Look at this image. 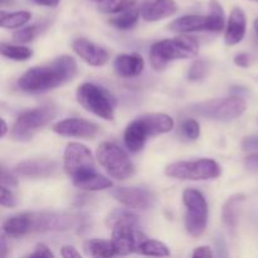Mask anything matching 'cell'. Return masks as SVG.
<instances>
[{
    "label": "cell",
    "mask_w": 258,
    "mask_h": 258,
    "mask_svg": "<svg viewBox=\"0 0 258 258\" xmlns=\"http://www.w3.org/2000/svg\"><path fill=\"white\" fill-rule=\"evenodd\" d=\"M77 75V63L70 55H60L50 63L23 73L17 85L28 93H43L70 82Z\"/></svg>",
    "instance_id": "6da1fadb"
},
{
    "label": "cell",
    "mask_w": 258,
    "mask_h": 258,
    "mask_svg": "<svg viewBox=\"0 0 258 258\" xmlns=\"http://www.w3.org/2000/svg\"><path fill=\"white\" fill-rule=\"evenodd\" d=\"M174 121L166 113H146L131 121L123 133V143L131 153H139L150 136L170 133Z\"/></svg>",
    "instance_id": "7a4b0ae2"
},
{
    "label": "cell",
    "mask_w": 258,
    "mask_h": 258,
    "mask_svg": "<svg viewBox=\"0 0 258 258\" xmlns=\"http://www.w3.org/2000/svg\"><path fill=\"white\" fill-rule=\"evenodd\" d=\"M199 53V44L191 37H176L156 42L150 49V63L158 72L176 59H189Z\"/></svg>",
    "instance_id": "3957f363"
},
{
    "label": "cell",
    "mask_w": 258,
    "mask_h": 258,
    "mask_svg": "<svg viewBox=\"0 0 258 258\" xmlns=\"http://www.w3.org/2000/svg\"><path fill=\"white\" fill-rule=\"evenodd\" d=\"M247 110V102L239 96H229L224 98H214L211 101L196 103L189 108L194 115L209 118V120L228 122L241 117Z\"/></svg>",
    "instance_id": "277c9868"
},
{
    "label": "cell",
    "mask_w": 258,
    "mask_h": 258,
    "mask_svg": "<svg viewBox=\"0 0 258 258\" xmlns=\"http://www.w3.org/2000/svg\"><path fill=\"white\" fill-rule=\"evenodd\" d=\"M55 115H57V108L50 103L25 111L17 118L15 123L13 125V140L19 141V143H27V141L32 140L33 136L40 128L47 126L55 117Z\"/></svg>",
    "instance_id": "5b68a950"
},
{
    "label": "cell",
    "mask_w": 258,
    "mask_h": 258,
    "mask_svg": "<svg viewBox=\"0 0 258 258\" xmlns=\"http://www.w3.org/2000/svg\"><path fill=\"white\" fill-rule=\"evenodd\" d=\"M77 101L85 110L103 120H112L115 112V98L95 83H82L77 88Z\"/></svg>",
    "instance_id": "8992f818"
},
{
    "label": "cell",
    "mask_w": 258,
    "mask_h": 258,
    "mask_svg": "<svg viewBox=\"0 0 258 258\" xmlns=\"http://www.w3.org/2000/svg\"><path fill=\"white\" fill-rule=\"evenodd\" d=\"M98 163L111 178L126 180L135 173L133 161L127 154L113 143H102L96 151Z\"/></svg>",
    "instance_id": "52a82bcc"
},
{
    "label": "cell",
    "mask_w": 258,
    "mask_h": 258,
    "mask_svg": "<svg viewBox=\"0 0 258 258\" xmlns=\"http://www.w3.org/2000/svg\"><path fill=\"white\" fill-rule=\"evenodd\" d=\"M165 174L169 178L180 180H211L221 175V166L212 159L176 161L166 166Z\"/></svg>",
    "instance_id": "ba28073f"
},
{
    "label": "cell",
    "mask_w": 258,
    "mask_h": 258,
    "mask_svg": "<svg viewBox=\"0 0 258 258\" xmlns=\"http://www.w3.org/2000/svg\"><path fill=\"white\" fill-rule=\"evenodd\" d=\"M183 202L186 207L185 229L191 237H201L208 226V203L197 189H185Z\"/></svg>",
    "instance_id": "9c48e42d"
},
{
    "label": "cell",
    "mask_w": 258,
    "mask_h": 258,
    "mask_svg": "<svg viewBox=\"0 0 258 258\" xmlns=\"http://www.w3.org/2000/svg\"><path fill=\"white\" fill-rule=\"evenodd\" d=\"M64 170L73 179L95 171V161L92 153L86 145L80 143L68 144L63 155Z\"/></svg>",
    "instance_id": "30bf717a"
},
{
    "label": "cell",
    "mask_w": 258,
    "mask_h": 258,
    "mask_svg": "<svg viewBox=\"0 0 258 258\" xmlns=\"http://www.w3.org/2000/svg\"><path fill=\"white\" fill-rule=\"evenodd\" d=\"M29 233L70 231L77 226V218L68 214L59 213H28Z\"/></svg>",
    "instance_id": "8fae6325"
},
{
    "label": "cell",
    "mask_w": 258,
    "mask_h": 258,
    "mask_svg": "<svg viewBox=\"0 0 258 258\" xmlns=\"http://www.w3.org/2000/svg\"><path fill=\"white\" fill-rule=\"evenodd\" d=\"M138 227L118 226L112 228V239L116 254L127 256V254L140 252L141 246L148 239L143 232L138 231Z\"/></svg>",
    "instance_id": "7c38bea8"
},
{
    "label": "cell",
    "mask_w": 258,
    "mask_h": 258,
    "mask_svg": "<svg viewBox=\"0 0 258 258\" xmlns=\"http://www.w3.org/2000/svg\"><path fill=\"white\" fill-rule=\"evenodd\" d=\"M111 196L121 203L122 206L133 209H146L154 206L153 193L145 188H136V186H118L111 190Z\"/></svg>",
    "instance_id": "4fadbf2b"
},
{
    "label": "cell",
    "mask_w": 258,
    "mask_h": 258,
    "mask_svg": "<svg viewBox=\"0 0 258 258\" xmlns=\"http://www.w3.org/2000/svg\"><path fill=\"white\" fill-rule=\"evenodd\" d=\"M52 130L55 134L68 138L80 139H93L98 133V126L85 118L71 117L64 118L54 123Z\"/></svg>",
    "instance_id": "5bb4252c"
},
{
    "label": "cell",
    "mask_w": 258,
    "mask_h": 258,
    "mask_svg": "<svg viewBox=\"0 0 258 258\" xmlns=\"http://www.w3.org/2000/svg\"><path fill=\"white\" fill-rule=\"evenodd\" d=\"M72 49L78 57H81L87 64L93 66V67H101L106 64L110 58L105 48L86 38H76L72 43Z\"/></svg>",
    "instance_id": "9a60e30c"
},
{
    "label": "cell",
    "mask_w": 258,
    "mask_h": 258,
    "mask_svg": "<svg viewBox=\"0 0 258 258\" xmlns=\"http://www.w3.org/2000/svg\"><path fill=\"white\" fill-rule=\"evenodd\" d=\"M58 163L50 159H32L25 160L15 166L18 174L27 178H49L54 175L58 170Z\"/></svg>",
    "instance_id": "2e32d148"
},
{
    "label": "cell",
    "mask_w": 258,
    "mask_h": 258,
    "mask_svg": "<svg viewBox=\"0 0 258 258\" xmlns=\"http://www.w3.org/2000/svg\"><path fill=\"white\" fill-rule=\"evenodd\" d=\"M178 12V4L174 0H150L140 10L141 18L146 22H158L173 17Z\"/></svg>",
    "instance_id": "e0dca14e"
},
{
    "label": "cell",
    "mask_w": 258,
    "mask_h": 258,
    "mask_svg": "<svg viewBox=\"0 0 258 258\" xmlns=\"http://www.w3.org/2000/svg\"><path fill=\"white\" fill-rule=\"evenodd\" d=\"M247 18L241 8L236 7L231 12L224 33V42L227 45H234L242 42L246 35Z\"/></svg>",
    "instance_id": "ac0fdd59"
},
{
    "label": "cell",
    "mask_w": 258,
    "mask_h": 258,
    "mask_svg": "<svg viewBox=\"0 0 258 258\" xmlns=\"http://www.w3.org/2000/svg\"><path fill=\"white\" fill-rule=\"evenodd\" d=\"M145 67L144 58L139 53H122L113 60V68L120 77L133 78L141 75Z\"/></svg>",
    "instance_id": "d6986e66"
},
{
    "label": "cell",
    "mask_w": 258,
    "mask_h": 258,
    "mask_svg": "<svg viewBox=\"0 0 258 258\" xmlns=\"http://www.w3.org/2000/svg\"><path fill=\"white\" fill-rule=\"evenodd\" d=\"M208 15H185L169 24V30L174 33H191L208 30Z\"/></svg>",
    "instance_id": "ffe728a7"
},
{
    "label": "cell",
    "mask_w": 258,
    "mask_h": 258,
    "mask_svg": "<svg viewBox=\"0 0 258 258\" xmlns=\"http://www.w3.org/2000/svg\"><path fill=\"white\" fill-rule=\"evenodd\" d=\"M72 181L73 185L87 191L103 190V189H108L112 186V181L110 179L101 175V174H97L96 170L85 174L82 176H78V178L73 179Z\"/></svg>",
    "instance_id": "44dd1931"
},
{
    "label": "cell",
    "mask_w": 258,
    "mask_h": 258,
    "mask_svg": "<svg viewBox=\"0 0 258 258\" xmlns=\"http://www.w3.org/2000/svg\"><path fill=\"white\" fill-rule=\"evenodd\" d=\"M243 201L244 197L241 196V194H237V196L231 197L224 203L223 209H222V218H223V223L226 224V227L229 231H234L237 228L239 208H241V204Z\"/></svg>",
    "instance_id": "7402d4cb"
},
{
    "label": "cell",
    "mask_w": 258,
    "mask_h": 258,
    "mask_svg": "<svg viewBox=\"0 0 258 258\" xmlns=\"http://www.w3.org/2000/svg\"><path fill=\"white\" fill-rule=\"evenodd\" d=\"M4 233L9 237H22L29 233V218L28 213L17 214L7 221L3 224Z\"/></svg>",
    "instance_id": "603a6c76"
},
{
    "label": "cell",
    "mask_w": 258,
    "mask_h": 258,
    "mask_svg": "<svg viewBox=\"0 0 258 258\" xmlns=\"http://www.w3.org/2000/svg\"><path fill=\"white\" fill-rule=\"evenodd\" d=\"M85 252L88 256L106 258L116 254L115 246L112 241H106V239H88L85 242Z\"/></svg>",
    "instance_id": "cb8c5ba5"
},
{
    "label": "cell",
    "mask_w": 258,
    "mask_h": 258,
    "mask_svg": "<svg viewBox=\"0 0 258 258\" xmlns=\"http://www.w3.org/2000/svg\"><path fill=\"white\" fill-rule=\"evenodd\" d=\"M106 224L108 228H115L118 226H139V216L126 209H115L106 218Z\"/></svg>",
    "instance_id": "d4e9b609"
},
{
    "label": "cell",
    "mask_w": 258,
    "mask_h": 258,
    "mask_svg": "<svg viewBox=\"0 0 258 258\" xmlns=\"http://www.w3.org/2000/svg\"><path fill=\"white\" fill-rule=\"evenodd\" d=\"M140 17H141L140 12L131 8V9L125 10V12H121L117 17L111 18L108 22H110V24L112 25V27L117 28V29L127 30L135 27Z\"/></svg>",
    "instance_id": "484cf974"
},
{
    "label": "cell",
    "mask_w": 258,
    "mask_h": 258,
    "mask_svg": "<svg viewBox=\"0 0 258 258\" xmlns=\"http://www.w3.org/2000/svg\"><path fill=\"white\" fill-rule=\"evenodd\" d=\"M32 18V14L25 10H20V12L14 13H5L2 12V20H0V25L4 29H15V28H20L23 25L27 24Z\"/></svg>",
    "instance_id": "4316f807"
},
{
    "label": "cell",
    "mask_w": 258,
    "mask_h": 258,
    "mask_svg": "<svg viewBox=\"0 0 258 258\" xmlns=\"http://www.w3.org/2000/svg\"><path fill=\"white\" fill-rule=\"evenodd\" d=\"M208 32H221L224 28V12L218 0L209 2Z\"/></svg>",
    "instance_id": "83f0119b"
},
{
    "label": "cell",
    "mask_w": 258,
    "mask_h": 258,
    "mask_svg": "<svg viewBox=\"0 0 258 258\" xmlns=\"http://www.w3.org/2000/svg\"><path fill=\"white\" fill-rule=\"evenodd\" d=\"M135 3V0H100L97 8L101 13L105 14H116L131 9Z\"/></svg>",
    "instance_id": "f1b7e54d"
},
{
    "label": "cell",
    "mask_w": 258,
    "mask_h": 258,
    "mask_svg": "<svg viewBox=\"0 0 258 258\" xmlns=\"http://www.w3.org/2000/svg\"><path fill=\"white\" fill-rule=\"evenodd\" d=\"M2 55L13 60H27L33 55V50L23 45H12L2 43Z\"/></svg>",
    "instance_id": "f546056e"
},
{
    "label": "cell",
    "mask_w": 258,
    "mask_h": 258,
    "mask_svg": "<svg viewBox=\"0 0 258 258\" xmlns=\"http://www.w3.org/2000/svg\"><path fill=\"white\" fill-rule=\"evenodd\" d=\"M140 253L145 256H154V257H168L170 256L168 246L160 241L155 239H146L140 248Z\"/></svg>",
    "instance_id": "4dcf8cb0"
},
{
    "label": "cell",
    "mask_w": 258,
    "mask_h": 258,
    "mask_svg": "<svg viewBox=\"0 0 258 258\" xmlns=\"http://www.w3.org/2000/svg\"><path fill=\"white\" fill-rule=\"evenodd\" d=\"M209 70H211V63L206 59H197L191 63L190 68H189L186 77L191 82H197L201 81L208 75Z\"/></svg>",
    "instance_id": "1f68e13d"
},
{
    "label": "cell",
    "mask_w": 258,
    "mask_h": 258,
    "mask_svg": "<svg viewBox=\"0 0 258 258\" xmlns=\"http://www.w3.org/2000/svg\"><path fill=\"white\" fill-rule=\"evenodd\" d=\"M43 24H33L29 27H25L23 29L17 30V32L13 34V39L17 43H29L34 39L38 35V33L40 32V27Z\"/></svg>",
    "instance_id": "d6a6232c"
},
{
    "label": "cell",
    "mask_w": 258,
    "mask_h": 258,
    "mask_svg": "<svg viewBox=\"0 0 258 258\" xmlns=\"http://www.w3.org/2000/svg\"><path fill=\"white\" fill-rule=\"evenodd\" d=\"M181 138L184 140L188 141H194L199 138L201 135V126H199L198 121L194 120V118H188L183 122L180 128Z\"/></svg>",
    "instance_id": "836d02e7"
},
{
    "label": "cell",
    "mask_w": 258,
    "mask_h": 258,
    "mask_svg": "<svg viewBox=\"0 0 258 258\" xmlns=\"http://www.w3.org/2000/svg\"><path fill=\"white\" fill-rule=\"evenodd\" d=\"M0 203L5 208H14L17 207L18 201L15 194L9 189V186L2 185V196H0Z\"/></svg>",
    "instance_id": "e575fe53"
},
{
    "label": "cell",
    "mask_w": 258,
    "mask_h": 258,
    "mask_svg": "<svg viewBox=\"0 0 258 258\" xmlns=\"http://www.w3.org/2000/svg\"><path fill=\"white\" fill-rule=\"evenodd\" d=\"M25 257L53 258V257H54V253H53V252L50 251V248L47 246V244H44V243H38L37 246H35L34 252H32V253L27 254V256H25Z\"/></svg>",
    "instance_id": "d590c367"
},
{
    "label": "cell",
    "mask_w": 258,
    "mask_h": 258,
    "mask_svg": "<svg viewBox=\"0 0 258 258\" xmlns=\"http://www.w3.org/2000/svg\"><path fill=\"white\" fill-rule=\"evenodd\" d=\"M242 148L247 151H256L258 150V136H247L242 141Z\"/></svg>",
    "instance_id": "8d00e7d4"
},
{
    "label": "cell",
    "mask_w": 258,
    "mask_h": 258,
    "mask_svg": "<svg viewBox=\"0 0 258 258\" xmlns=\"http://www.w3.org/2000/svg\"><path fill=\"white\" fill-rule=\"evenodd\" d=\"M233 60H234V64H237L238 67L247 68L249 66V63H251V55L246 52H242L234 55Z\"/></svg>",
    "instance_id": "74e56055"
},
{
    "label": "cell",
    "mask_w": 258,
    "mask_h": 258,
    "mask_svg": "<svg viewBox=\"0 0 258 258\" xmlns=\"http://www.w3.org/2000/svg\"><path fill=\"white\" fill-rule=\"evenodd\" d=\"M191 256L194 258H212L213 257V251L209 246H201L194 249Z\"/></svg>",
    "instance_id": "f35d334b"
},
{
    "label": "cell",
    "mask_w": 258,
    "mask_h": 258,
    "mask_svg": "<svg viewBox=\"0 0 258 258\" xmlns=\"http://www.w3.org/2000/svg\"><path fill=\"white\" fill-rule=\"evenodd\" d=\"M2 185H7L9 188L12 186H17V179L12 175L10 173H8L7 169H2Z\"/></svg>",
    "instance_id": "ab89813d"
},
{
    "label": "cell",
    "mask_w": 258,
    "mask_h": 258,
    "mask_svg": "<svg viewBox=\"0 0 258 258\" xmlns=\"http://www.w3.org/2000/svg\"><path fill=\"white\" fill-rule=\"evenodd\" d=\"M60 254L64 258H80L81 253L73 246H63L60 249Z\"/></svg>",
    "instance_id": "60d3db41"
},
{
    "label": "cell",
    "mask_w": 258,
    "mask_h": 258,
    "mask_svg": "<svg viewBox=\"0 0 258 258\" xmlns=\"http://www.w3.org/2000/svg\"><path fill=\"white\" fill-rule=\"evenodd\" d=\"M246 168L251 171H258V151L246 159Z\"/></svg>",
    "instance_id": "b9f144b4"
},
{
    "label": "cell",
    "mask_w": 258,
    "mask_h": 258,
    "mask_svg": "<svg viewBox=\"0 0 258 258\" xmlns=\"http://www.w3.org/2000/svg\"><path fill=\"white\" fill-rule=\"evenodd\" d=\"M30 2H33L34 4H37V5L54 8V7H57L58 3H59V0H30Z\"/></svg>",
    "instance_id": "7bdbcfd3"
},
{
    "label": "cell",
    "mask_w": 258,
    "mask_h": 258,
    "mask_svg": "<svg viewBox=\"0 0 258 258\" xmlns=\"http://www.w3.org/2000/svg\"><path fill=\"white\" fill-rule=\"evenodd\" d=\"M0 248H2V256L7 257L8 251H9V246H8V241L5 236L2 237V247H0Z\"/></svg>",
    "instance_id": "ee69618b"
},
{
    "label": "cell",
    "mask_w": 258,
    "mask_h": 258,
    "mask_svg": "<svg viewBox=\"0 0 258 258\" xmlns=\"http://www.w3.org/2000/svg\"><path fill=\"white\" fill-rule=\"evenodd\" d=\"M7 131H8V125L5 122L4 118H2V138H4L7 135Z\"/></svg>",
    "instance_id": "f6af8a7d"
},
{
    "label": "cell",
    "mask_w": 258,
    "mask_h": 258,
    "mask_svg": "<svg viewBox=\"0 0 258 258\" xmlns=\"http://www.w3.org/2000/svg\"><path fill=\"white\" fill-rule=\"evenodd\" d=\"M254 30H256V33L258 34V18L254 20Z\"/></svg>",
    "instance_id": "bcb514c9"
},
{
    "label": "cell",
    "mask_w": 258,
    "mask_h": 258,
    "mask_svg": "<svg viewBox=\"0 0 258 258\" xmlns=\"http://www.w3.org/2000/svg\"><path fill=\"white\" fill-rule=\"evenodd\" d=\"M92 2H97L98 3V2H100V0H92Z\"/></svg>",
    "instance_id": "7dc6e473"
},
{
    "label": "cell",
    "mask_w": 258,
    "mask_h": 258,
    "mask_svg": "<svg viewBox=\"0 0 258 258\" xmlns=\"http://www.w3.org/2000/svg\"><path fill=\"white\" fill-rule=\"evenodd\" d=\"M253 2H258V0H253Z\"/></svg>",
    "instance_id": "c3c4849f"
}]
</instances>
